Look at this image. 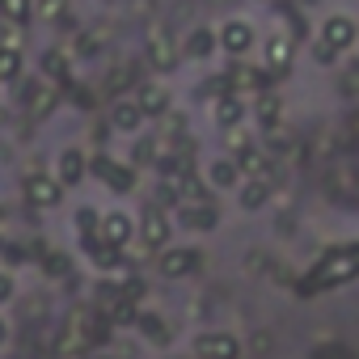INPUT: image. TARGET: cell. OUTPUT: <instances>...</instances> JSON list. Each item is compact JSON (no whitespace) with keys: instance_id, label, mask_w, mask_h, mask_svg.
<instances>
[{"instance_id":"23","label":"cell","mask_w":359,"mask_h":359,"mask_svg":"<svg viewBox=\"0 0 359 359\" xmlns=\"http://www.w3.org/2000/svg\"><path fill=\"white\" fill-rule=\"evenodd\" d=\"M0 18L13 26H26L34 18V0H0Z\"/></svg>"},{"instance_id":"33","label":"cell","mask_w":359,"mask_h":359,"mask_svg":"<svg viewBox=\"0 0 359 359\" xmlns=\"http://www.w3.org/2000/svg\"><path fill=\"white\" fill-rule=\"evenodd\" d=\"M131 156H135V165H148V161H152V140H140Z\"/></svg>"},{"instance_id":"19","label":"cell","mask_w":359,"mask_h":359,"mask_svg":"<svg viewBox=\"0 0 359 359\" xmlns=\"http://www.w3.org/2000/svg\"><path fill=\"white\" fill-rule=\"evenodd\" d=\"M212 118L229 131V127H241V118H245V102L237 97V93H224L220 102H212Z\"/></svg>"},{"instance_id":"14","label":"cell","mask_w":359,"mask_h":359,"mask_svg":"<svg viewBox=\"0 0 359 359\" xmlns=\"http://www.w3.org/2000/svg\"><path fill=\"white\" fill-rule=\"evenodd\" d=\"M135 106L144 110V118H156V114H165V110H169V89H165V85H156V81H148V85H140V89H135Z\"/></svg>"},{"instance_id":"10","label":"cell","mask_w":359,"mask_h":359,"mask_svg":"<svg viewBox=\"0 0 359 359\" xmlns=\"http://www.w3.org/2000/svg\"><path fill=\"white\" fill-rule=\"evenodd\" d=\"M85 169H89V156L81 148H64L60 161H55V182L60 187H76L81 177H85Z\"/></svg>"},{"instance_id":"12","label":"cell","mask_w":359,"mask_h":359,"mask_svg":"<svg viewBox=\"0 0 359 359\" xmlns=\"http://www.w3.org/2000/svg\"><path fill=\"white\" fill-rule=\"evenodd\" d=\"M81 241H85V250H89V262H93L97 271H118V266H123V250L106 245V241H102V233H85Z\"/></svg>"},{"instance_id":"8","label":"cell","mask_w":359,"mask_h":359,"mask_svg":"<svg viewBox=\"0 0 359 359\" xmlns=\"http://www.w3.org/2000/svg\"><path fill=\"white\" fill-rule=\"evenodd\" d=\"M26 199H30L39 212H51V208L64 203V187L55 182V177H47V173H34L30 182H26Z\"/></svg>"},{"instance_id":"3","label":"cell","mask_w":359,"mask_h":359,"mask_svg":"<svg viewBox=\"0 0 359 359\" xmlns=\"http://www.w3.org/2000/svg\"><path fill=\"white\" fill-rule=\"evenodd\" d=\"M195 355L199 359H241V338L229 334V330H212V334H199L195 338Z\"/></svg>"},{"instance_id":"18","label":"cell","mask_w":359,"mask_h":359,"mask_svg":"<svg viewBox=\"0 0 359 359\" xmlns=\"http://www.w3.org/2000/svg\"><path fill=\"white\" fill-rule=\"evenodd\" d=\"M237 169H241V182H266V177H271V156L250 148V152L237 156Z\"/></svg>"},{"instance_id":"11","label":"cell","mask_w":359,"mask_h":359,"mask_svg":"<svg viewBox=\"0 0 359 359\" xmlns=\"http://www.w3.org/2000/svg\"><path fill=\"white\" fill-rule=\"evenodd\" d=\"M177 224L195 229V233H212L220 224V212H216V203H187L182 212H177Z\"/></svg>"},{"instance_id":"26","label":"cell","mask_w":359,"mask_h":359,"mask_svg":"<svg viewBox=\"0 0 359 359\" xmlns=\"http://www.w3.org/2000/svg\"><path fill=\"white\" fill-rule=\"evenodd\" d=\"M43 68H47L51 76L68 81V55H64V51H47V55H43Z\"/></svg>"},{"instance_id":"9","label":"cell","mask_w":359,"mask_h":359,"mask_svg":"<svg viewBox=\"0 0 359 359\" xmlns=\"http://www.w3.org/2000/svg\"><path fill=\"white\" fill-rule=\"evenodd\" d=\"M97 233H102V241H106V245L123 250V245H127V241L135 237V220H131L127 212H106V216H102V229H97Z\"/></svg>"},{"instance_id":"22","label":"cell","mask_w":359,"mask_h":359,"mask_svg":"<svg viewBox=\"0 0 359 359\" xmlns=\"http://www.w3.org/2000/svg\"><path fill=\"white\" fill-rule=\"evenodd\" d=\"M237 203H241L245 212H258V208H266V203H271V182H241V191H237Z\"/></svg>"},{"instance_id":"35","label":"cell","mask_w":359,"mask_h":359,"mask_svg":"<svg viewBox=\"0 0 359 359\" xmlns=\"http://www.w3.org/2000/svg\"><path fill=\"white\" fill-rule=\"evenodd\" d=\"M317 60H321V64H334V51H330L325 43H317Z\"/></svg>"},{"instance_id":"6","label":"cell","mask_w":359,"mask_h":359,"mask_svg":"<svg viewBox=\"0 0 359 359\" xmlns=\"http://www.w3.org/2000/svg\"><path fill=\"white\" fill-rule=\"evenodd\" d=\"M359 39V30H355V18H346V13H330L325 22H321V43L338 55V51H346L351 43Z\"/></svg>"},{"instance_id":"7","label":"cell","mask_w":359,"mask_h":359,"mask_svg":"<svg viewBox=\"0 0 359 359\" xmlns=\"http://www.w3.org/2000/svg\"><path fill=\"white\" fill-rule=\"evenodd\" d=\"M216 43L224 47V55L241 60V55H245V51L254 47V26H250V22H241V18H233V22H224V26H220Z\"/></svg>"},{"instance_id":"20","label":"cell","mask_w":359,"mask_h":359,"mask_svg":"<svg viewBox=\"0 0 359 359\" xmlns=\"http://www.w3.org/2000/svg\"><path fill=\"white\" fill-rule=\"evenodd\" d=\"M135 330H140L152 346H169V338H173V330L165 325L161 313H140V317H135Z\"/></svg>"},{"instance_id":"21","label":"cell","mask_w":359,"mask_h":359,"mask_svg":"<svg viewBox=\"0 0 359 359\" xmlns=\"http://www.w3.org/2000/svg\"><path fill=\"white\" fill-rule=\"evenodd\" d=\"M216 47H220V43H216V34L199 26V30H191V34H187V43H182V55H187V60H208Z\"/></svg>"},{"instance_id":"17","label":"cell","mask_w":359,"mask_h":359,"mask_svg":"<svg viewBox=\"0 0 359 359\" xmlns=\"http://www.w3.org/2000/svg\"><path fill=\"white\" fill-rule=\"evenodd\" d=\"M208 182L216 191H229V187H241V169H237V156H220L208 165Z\"/></svg>"},{"instance_id":"1","label":"cell","mask_w":359,"mask_h":359,"mask_svg":"<svg viewBox=\"0 0 359 359\" xmlns=\"http://www.w3.org/2000/svg\"><path fill=\"white\" fill-rule=\"evenodd\" d=\"M359 275V250L351 245V250H334V254H325L304 279H300V296H321L325 287H334V283H346V279H355Z\"/></svg>"},{"instance_id":"28","label":"cell","mask_w":359,"mask_h":359,"mask_svg":"<svg viewBox=\"0 0 359 359\" xmlns=\"http://www.w3.org/2000/svg\"><path fill=\"white\" fill-rule=\"evenodd\" d=\"M177 187H182V195H187V203H203V191H208V187L199 182V177H195V173H187V177H182V182H177Z\"/></svg>"},{"instance_id":"30","label":"cell","mask_w":359,"mask_h":359,"mask_svg":"<svg viewBox=\"0 0 359 359\" xmlns=\"http://www.w3.org/2000/svg\"><path fill=\"white\" fill-rule=\"evenodd\" d=\"M258 118H262V127H275L279 123V102L275 97H262L258 102Z\"/></svg>"},{"instance_id":"24","label":"cell","mask_w":359,"mask_h":359,"mask_svg":"<svg viewBox=\"0 0 359 359\" xmlns=\"http://www.w3.org/2000/svg\"><path fill=\"white\" fill-rule=\"evenodd\" d=\"M18 76H22V51L0 43V85H5V81H18Z\"/></svg>"},{"instance_id":"2","label":"cell","mask_w":359,"mask_h":359,"mask_svg":"<svg viewBox=\"0 0 359 359\" xmlns=\"http://www.w3.org/2000/svg\"><path fill=\"white\" fill-rule=\"evenodd\" d=\"M156 266H161L165 279H187V275H195L203 266V254L195 245H169V250H161Z\"/></svg>"},{"instance_id":"13","label":"cell","mask_w":359,"mask_h":359,"mask_svg":"<svg viewBox=\"0 0 359 359\" xmlns=\"http://www.w3.org/2000/svg\"><path fill=\"white\" fill-rule=\"evenodd\" d=\"M262 51H266V55H262V60H266V72H275V76H279V72H287V68H292V51H296V43H292L287 34H271Z\"/></svg>"},{"instance_id":"32","label":"cell","mask_w":359,"mask_h":359,"mask_svg":"<svg viewBox=\"0 0 359 359\" xmlns=\"http://www.w3.org/2000/svg\"><path fill=\"white\" fill-rule=\"evenodd\" d=\"M51 106H55V89H43V93H39V102H30L34 118H47V114H51Z\"/></svg>"},{"instance_id":"31","label":"cell","mask_w":359,"mask_h":359,"mask_svg":"<svg viewBox=\"0 0 359 359\" xmlns=\"http://www.w3.org/2000/svg\"><path fill=\"white\" fill-rule=\"evenodd\" d=\"M224 140H229V148H233V152H250V131H245V127H229V131H224Z\"/></svg>"},{"instance_id":"16","label":"cell","mask_w":359,"mask_h":359,"mask_svg":"<svg viewBox=\"0 0 359 359\" xmlns=\"http://www.w3.org/2000/svg\"><path fill=\"white\" fill-rule=\"evenodd\" d=\"M110 127H114V131H127V135H135V131L144 127V110L135 106V97L110 106Z\"/></svg>"},{"instance_id":"4","label":"cell","mask_w":359,"mask_h":359,"mask_svg":"<svg viewBox=\"0 0 359 359\" xmlns=\"http://www.w3.org/2000/svg\"><path fill=\"white\" fill-rule=\"evenodd\" d=\"M89 169L102 177L114 195H135V169H127V165H118V161H110V156H93Z\"/></svg>"},{"instance_id":"34","label":"cell","mask_w":359,"mask_h":359,"mask_svg":"<svg viewBox=\"0 0 359 359\" xmlns=\"http://www.w3.org/2000/svg\"><path fill=\"white\" fill-rule=\"evenodd\" d=\"M9 300H13V279L0 275V304H9Z\"/></svg>"},{"instance_id":"29","label":"cell","mask_w":359,"mask_h":359,"mask_svg":"<svg viewBox=\"0 0 359 359\" xmlns=\"http://www.w3.org/2000/svg\"><path fill=\"white\" fill-rule=\"evenodd\" d=\"M76 229H81V237H85V233H97V229H102V216H97L93 208H81V212H76Z\"/></svg>"},{"instance_id":"5","label":"cell","mask_w":359,"mask_h":359,"mask_svg":"<svg viewBox=\"0 0 359 359\" xmlns=\"http://www.w3.org/2000/svg\"><path fill=\"white\" fill-rule=\"evenodd\" d=\"M169 233H173V224H169V216H165L161 208H148V212H144V220L135 224V237H140L148 250H156V254H161V250H169Z\"/></svg>"},{"instance_id":"27","label":"cell","mask_w":359,"mask_h":359,"mask_svg":"<svg viewBox=\"0 0 359 359\" xmlns=\"http://www.w3.org/2000/svg\"><path fill=\"white\" fill-rule=\"evenodd\" d=\"M43 271H47V275H55V279H64V275H68V254H60V250H47V258H43Z\"/></svg>"},{"instance_id":"36","label":"cell","mask_w":359,"mask_h":359,"mask_svg":"<svg viewBox=\"0 0 359 359\" xmlns=\"http://www.w3.org/2000/svg\"><path fill=\"white\" fill-rule=\"evenodd\" d=\"M5 338H9V325H5V321H0V346H5Z\"/></svg>"},{"instance_id":"15","label":"cell","mask_w":359,"mask_h":359,"mask_svg":"<svg viewBox=\"0 0 359 359\" xmlns=\"http://www.w3.org/2000/svg\"><path fill=\"white\" fill-rule=\"evenodd\" d=\"M144 51H148L152 68H173V64H177V51H173V43L165 39V30H161V26H152V30H148V43H144Z\"/></svg>"},{"instance_id":"25","label":"cell","mask_w":359,"mask_h":359,"mask_svg":"<svg viewBox=\"0 0 359 359\" xmlns=\"http://www.w3.org/2000/svg\"><path fill=\"white\" fill-rule=\"evenodd\" d=\"M229 85H233V93H237V89H262V72H254V68H233Z\"/></svg>"}]
</instances>
